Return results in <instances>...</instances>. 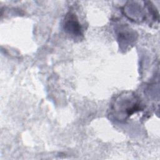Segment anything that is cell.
<instances>
[{
	"label": "cell",
	"instance_id": "cell-2",
	"mask_svg": "<svg viewBox=\"0 0 160 160\" xmlns=\"http://www.w3.org/2000/svg\"><path fill=\"white\" fill-rule=\"evenodd\" d=\"M144 9L138 1H129L124 7V14L132 21H141L146 18Z\"/></svg>",
	"mask_w": 160,
	"mask_h": 160
},
{
	"label": "cell",
	"instance_id": "cell-1",
	"mask_svg": "<svg viewBox=\"0 0 160 160\" xmlns=\"http://www.w3.org/2000/svg\"><path fill=\"white\" fill-rule=\"evenodd\" d=\"M141 103L138 97L131 92H126L119 95L114 101L112 111L114 118L119 120H125L134 113L140 111Z\"/></svg>",
	"mask_w": 160,
	"mask_h": 160
},
{
	"label": "cell",
	"instance_id": "cell-4",
	"mask_svg": "<svg viewBox=\"0 0 160 160\" xmlns=\"http://www.w3.org/2000/svg\"><path fill=\"white\" fill-rule=\"evenodd\" d=\"M118 39L120 41L121 44L124 43L126 44L128 42L131 43L134 40H135V33L130 29L128 27H126L125 26H122L120 27L118 33Z\"/></svg>",
	"mask_w": 160,
	"mask_h": 160
},
{
	"label": "cell",
	"instance_id": "cell-3",
	"mask_svg": "<svg viewBox=\"0 0 160 160\" xmlns=\"http://www.w3.org/2000/svg\"><path fill=\"white\" fill-rule=\"evenodd\" d=\"M64 29L69 34L74 36L82 35V28L75 14L69 12L64 19Z\"/></svg>",
	"mask_w": 160,
	"mask_h": 160
}]
</instances>
